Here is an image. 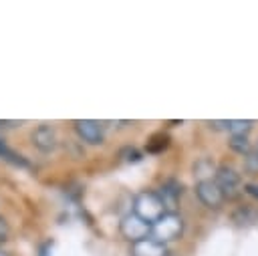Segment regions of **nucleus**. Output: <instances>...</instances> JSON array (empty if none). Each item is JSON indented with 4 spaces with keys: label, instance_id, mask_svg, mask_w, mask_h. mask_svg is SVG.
I'll return each mask as SVG.
<instances>
[{
    "label": "nucleus",
    "instance_id": "15",
    "mask_svg": "<svg viewBox=\"0 0 258 256\" xmlns=\"http://www.w3.org/2000/svg\"><path fill=\"white\" fill-rule=\"evenodd\" d=\"M8 234H10V228H8L6 220H4V218H0V246L8 240Z\"/></svg>",
    "mask_w": 258,
    "mask_h": 256
},
{
    "label": "nucleus",
    "instance_id": "9",
    "mask_svg": "<svg viewBox=\"0 0 258 256\" xmlns=\"http://www.w3.org/2000/svg\"><path fill=\"white\" fill-rule=\"evenodd\" d=\"M157 196L161 198V202H163V206H165V212H167V210L173 212L175 206H177V202H179V198H181V183L175 181V179H167V181L161 185V191H159Z\"/></svg>",
    "mask_w": 258,
    "mask_h": 256
},
{
    "label": "nucleus",
    "instance_id": "10",
    "mask_svg": "<svg viewBox=\"0 0 258 256\" xmlns=\"http://www.w3.org/2000/svg\"><path fill=\"white\" fill-rule=\"evenodd\" d=\"M214 173H216V165H214V159L204 155L200 159H196L194 163V175L198 177V181H204V179H214Z\"/></svg>",
    "mask_w": 258,
    "mask_h": 256
},
{
    "label": "nucleus",
    "instance_id": "13",
    "mask_svg": "<svg viewBox=\"0 0 258 256\" xmlns=\"http://www.w3.org/2000/svg\"><path fill=\"white\" fill-rule=\"evenodd\" d=\"M228 145H230L232 151H236L240 155H248L252 151V145H250V139L248 137H234L232 135L230 141H228Z\"/></svg>",
    "mask_w": 258,
    "mask_h": 256
},
{
    "label": "nucleus",
    "instance_id": "17",
    "mask_svg": "<svg viewBox=\"0 0 258 256\" xmlns=\"http://www.w3.org/2000/svg\"><path fill=\"white\" fill-rule=\"evenodd\" d=\"M244 191H246L248 196H252L254 200H258V183H254V181H252V183H246V185H244Z\"/></svg>",
    "mask_w": 258,
    "mask_h": 256
},
{
    "label": "nucleus",
    "instance_id": "14",
    "mask_svg": "<svg viewBox=\"0 0 258 256\" xmlns=\"http://www.w3.org/2000/svg\"><path fill=\"white\" fill-rule=\"evenodd\" d=\"M244 171L248 175H258V151H250L248 155H244Z\"/></svg>",
    "mask_w": 258,
    "mask_h": 256
},
{
    "label": "nucleus",
    "instance_id": "19",
    "mask_svg": "<svg viewBox=\"0 0 258 256\" xmlns=\"http://www.w3.org/2000/svg\"><path fill=\"white\" fill-rule=\"evenodd\" d=\"M0 256H10L8 252H4V250H0Z\"/></svg>",
    "mask_w": 258,
    "mask_h": 256
},
{
    "label": "nucleus",
    "instance_id": "20",
    "mask_svg": "<svg viewBox=\"0 0 258 256\" xmlns=\"http://www.w3.org/2000/svg\"><path fill=\"white\" fill-rule=\"evenodd\" d=\"M167 256H171V254H167Z\"/></svg>",
    "mask_w": 258,
    "mask_h": 256
},
{
    "label": "nucleus",
    "instance_id": "16",
    "mask_svg": "<svg viewBox=\"0 0 258 256\" xmlns=\"http://www.w3.org/2000/svg\"><path fill=\"white\" fill-rule=\"evenodd\" d=\"M210 129L214 131H228V119H222V121H208Z\"/></svg>",
    "mask_w": 258,
    "mask_h": 256
},
{
    "label": "nucleus",
    "instance_id": "21",
    "mask_svg": "<svg viewBox=\"0 0 258 256\" xmlns=\"http://www.w3.org/2000/svg\"><path fill=\"white\" fill-rule=\"evenodd\" d=\"M256 151H258V149H256Z\"/></svg>",
    "mask_w": 258,
    "mask_h": 256
},
{
    "label": "nucleus",
    "instance_id": "8",
    "mask_svg": "<svg viewBox=\"0 0 258 256\" xmlns=\"http://www.w3.org/2000/svg\"><path fill=\"white\" fill-rule=\"evenodd\" d=\"M167 254H169L167 246L153 238H145L131 244V256H167Z\"/></svg>",
    "mask_w": 258,
    "mask_h": 256
},
{
    "label": "nucleus",
    "instance_id": "11",
    "mask_svg": "<svg viewBox=\"0 0 258 256\" xmlns=\"http://www.w3.org/2000/svg\"><path fill=\"white\" fill-rule=\"evenodd\" d=\"M0 159H4V161H8V163H12V165H20V167H28V161L18 153V151H14L4 139H2V135H0Z\"/></svg>",
    "mask_w": 258,
    "mask_h": 256
},
{
    "label": "nucleus",
    "instance_id": "4",
    "mask_svg": "<svg viewBox=\"0 0 258 256\" xmlns=\"http://www.w3.org/2000/svg\"><path fill=\"white\" fill-rule=\"evenodd\" d=\"M119 230H121V234H123L125 240H129L131 244H135V242H139V240L149 238V234H151V224H147L145 220H141L139 216H135V214L131 212V214H125V216L121 218Z\"/></svg>",
    "mask_w": 258,
    "mask_h": 256
},
{
    "label": "nucleus",
    "instance_id": "1",
    "mask_svg": "<svg viewBox=\"0 0 258 256\" xmlns=\"http://www.w3.org/2000/svg\"><path fill=\"white\" fill-rule=\"evenodd\" d=\"M133 214L139 216L141 220H145L147 224L157 222L163 214H165V206L161 202V198L157 196V191H139L133 200Z\"/></svg>",
    "mask_w": 258,
    "mask_h": 256
},
{
    "label": "nucleus",
    "instance_id": "7",
    "mask_svg": "<svg viewBox=\"0 0 258 256\" xmlns=\"http://www.w3.org/2000/svg\"><path fill=\"white\" fill-rule=\"evenodd\" d=\"M30 137H32V145H34L36 149H40L42 153L52 151V149L56 147V143H58L54 127H50V125H46V123L34 127V131H32Z\"/></svg>",
    "mask_w": 258,
    "mask_h": 256
},
{
    "label": "nucleus",
    "instance_id": "18",
    "mask_svg": "<svg viewBox=\"0 0 258 256\" xmlns=\"http://www.w3.org/2000/svg\"><path fill=\"white\" fill-rule=\"evenodd\" d=\"M20 125L18 121H0V129H10V127H16Z\"/></svg>",
    "mask_w": 258,
    "mask_h": 256
},
{
    "label": "nucleus",
    "instance_id": "12",
    "mask_svg": "<svg viewBox=\"0 0 258 256\" xmlns=\"http://www.w3.org/2000/svg\"><path fill=\"white\" fill-rule=\"evenodd\" d=\"M252 127H254V121L250 119H228V131L234 137H248Z\"/></svg>",
    "mask_w": 258,
    "mask_h": 256
},
{
    "label": "nucleus",
    "instance_id": "2",
    "mask_svg": "<svg viewBox=\"0 0 258 256\" xmlns=\"http://www.w3.org/2000/svg\"><path fill=\"white\" fill-rule=\"evenodd\" d=\"M151 234H153V240H157L161 244H167V242L181 238V234H183L181 216L175 212H165L157 222L151 224Z\"/></svg>",
    "mask_w": 258,
    "mask_h": 256
},
{
    "label": "nucleus",
    "instance_id": "3",
    "mask_svg": "<svg viewBox=\"0 0 258 256\" xmlns=\"http://www.w3.org/2000/svg\"><path fill=\"white\" fill-rule=\"evenodd\" d=\"M214 181H216L218 189L222 191L224 200H236V198H240V194L244 191L242 175H240L232 165H220V167H216Z\"/></svg>",
    "mask_w": 258,
    "mask_h": 256
},
{
    "label": "nucleus",
    "instance_id": "5",
    "mask_svg": "<svg viewBox=\"0 0 258 256\" xmlns=\"http://www.w3.org/2000/svg\"><path fill=\"white\" fill-rule=\"evenodd\" d=\"M75 131L81 137V141H85L89 145H101L105 141L103 125L95 119H77L75 121Z\"/></svg>",
    "mask_w": 258,
    "mask_h": 256
},
{
    "label": "nucleus",
    "instance_id": "6",
    "mask_svg": "<svg viewBox=\"0 0 258 256\" xmlns=\"http://www.w3.org/2000/svg\"><path fill=\"white\" fill-rule=\"evenodd\" d=\"M196 196H198V200H200L206 208H210V210H220L222 204H224V196H222V191L218 189V185H216L214 179L198 181V183H196Z\"/></svg>",
    "mask_w": 258,
    "mask_h": 256
}]
</instances>
